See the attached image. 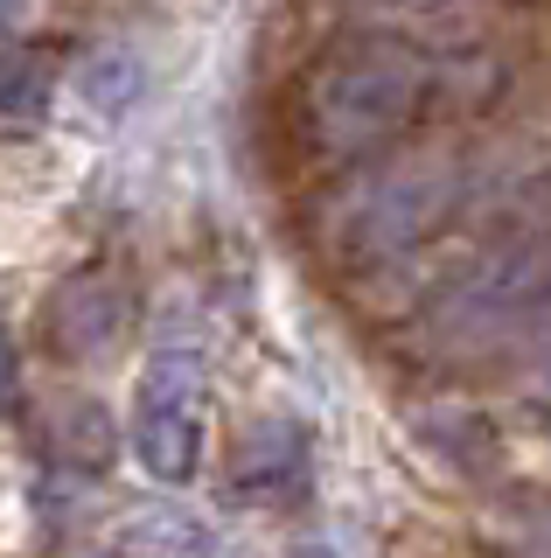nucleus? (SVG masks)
<instances>
[{
    "mask_svg": "<svg viewBox=\"0 0 551 558\" xmlns=\"http://www.w3.org/2000/svg\"><path fill=\"white\" fill-rule=\"evenodd\" d=\"M133 447L161 482H188L203 453V363L196 356H161L140 384L133 412Z\"/></svg>",
    "mask_w": 551,
    "mask_h": 558,
    "instance_id": "1",
    "label": "nucleus"
},
{
    "mask_svg": "<svg viewBox=\"0 0 551 558\" xmlns=\"http://www.w3.org/2000/svg\"><path fill=\"white\" fill-rule=\"evenodd\" d=\"M412 105V77L405 70H384V63H356L329 77V92H321V133L335 140V147H364L377 140Z\"/></svg>",
    "mask_w": 551,
    "mask_h": 558,
    "instance_id": "2",
    "label": "nucleus"
},
{
    "mask_svg": "<svg viewBox=\"0 0 551 558\" xmlns=\"http://www.w3.org/2000/svg\"><path fill=\"white\" fill-rule=\"evenodd\" d=\"M42 336L63 349V356H91L119 336V287L112 279H71L57 301L42 307Z\"/></svg>",
    "mask_w": 551,
    "mask_h": 558,
    "instance_id": "3",
    "label": "nucleus"
},
{
    "mask_svg": "<svg viewBox=\"0 0 551 558\" xmlns=\"http://www.w3.org/2000/svg\"><path fill=\"white\" fill-rule=\"evenodd\" d=\"M49 98H57V77L36 57H8L0 63V126H42Z\"/></svg>",
    "mask_w": 551,
    "mask_h": 558,
    "instance_id": "4",
    "label": "nucleus"
},
{
    "mask_svg": "<svg viewBox=\"0 0 551 558\" xmlns=\"http://www.w3.org/2000/svg\"><path fill=\"white\" fill-rule=\"evenodd\" d=\"M133 92H140V63H133V57H98L91 70H84V98H91L106 119L126 112Z\"/></svg>",
    "mask_w": 551,
    "mask_h": 558,
    "instance_id": "5",
    "label": "nucleus"
},
{
    "mask_svg": "<svg viewBox=\"0 0 551 558\" xmlns=\"http://www.w3.org/2000/svg\"><path fill=\"white\" fill-rule=\"evenodd\" d=\"M63 440H71L77 461H112V426H106V412H91V405H77L63 418Z\"/></svg>",
    "mask_w": 551,
    "mask_h": 558,
    "instance_id": "6",
    "label": "nucleus"
},
{
    "mask_svg": "<svg viewBox=\"0 0 551 558\" xmlns=\"http://www.w3.org/2000/svg\"><path fill=\"white\" fill-rule=\"evenodd\" d=\"M14 28H22V0H0V43H8Z\"/></svg>",
    "mask_w": 551,
    "mask_h": 558,
    "instance_id": "7",
    "label": "nucleus"
}]
</instances>
